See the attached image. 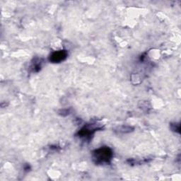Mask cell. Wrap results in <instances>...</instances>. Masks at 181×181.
<instances>
[{
    "label": "cell",
    "mask_w": 181,
    "mask_h": 181,
    "mask_svg": "<svg viewBox=\"0 0 181 181\" xmlns=\"http://www.w3.org/2000/svg\"><path fill=\"white\" fill-rule=\"evenodd\" d=\"M113 157V150L108 146H101L93 151L92 159L96 165L110 164Z\"/></svg>",
    "instance_id": "6da1fadb"
},
{
    "label": "cell",
    "mask_w": 181,
    "mask_h": 181,
    "mask_svg": "<svg viewBox=\"0 0 181 181\" xmlns=\"http://www.w3.org/2000/svg\"><path fill=\"white\" fill-rule=\"evenodd\" d=\"M100 129L101 127L95 124L87 125L79 130L78 132V136L80 138L88 140V139H91V137H92V135L95 133V132Z\"/></svg>",
    "instance_id": "7a4b0ae2"
},
{
    "label": "cell",
    "mask_w": 181,
    "mask_h": 181,
    "mask_svg": "<svg viewBox=\"0 0 181 181\" xmlns=\"http://www.w3.org/2000/svg\"><path fill=\"white\" fill-rule=\"evenodd\" d=\"M67 57H68V52L67 50H61L53 52L50 55L49 60L52 63H60V62L64 61Z\"/></svg>",
    "instance_id": "3957f363"
},
{
    "label": "cell",
    "mask_w": 181,
    "mask_h": 181,
    "mask_svg": "<svg viewBox=\"0 0 181 181\" xmlns=\"http://www.w3.org/2000/svg\"><path fill=\"white\" fill-rule=\"evenodd\" d=\"M133 130V127L130 126H120L117 127V128L115 130V132H116L117 134H126L132 132Z\"/></svg>",
    "instance_id": "277c9868"
},
{
    "label": "cell",
    "mask_w": 181,
    "mask_h": 181,
    "mask_svg": "<svg viewBox=\"0 0 181 181\" xmlns=\"http://www.w3.org/2000/svg\"><path fill=\"white\" fill-rule=\"evenodd\" d=\"M42 67V62L40 61V59H35L32 62L31 68L32 69L33 72H38Z\"/></svg>",
    "instance_id": "5b68a950"
},
{
    "label": "cell",
    "mask_w": 181,
    "mask_h": 181,
    "mask_svg": "<svg viewBox=\"0 0 181 181\" xmlns=\"http://www.w3.org/2000/svg\"><path fill=\"white\" fill-rule=\"evenodd\" d=\"M171 130H173V131L178 132V133H180V124L178 123H172V124H171Z\"/></svg>",
    "instance_id": "8992f818"
},
{
    "label": "cell",
    "mask_w": 181,
    "mask_h": 181,
    "mask_svg": "<svg viewBox=\"0 0 181 181\" xmlns=\"http://www.w3.org/2000/svg\"><path fill=\"white\" fill-rule=\"evenodd\" d=\"M61 113H62V115H63V116H65V115H69V110H61Z\"/></svg>",
    "instance_id": "52a82bcc"
}]
</instances>
